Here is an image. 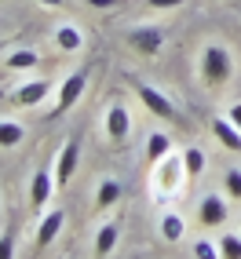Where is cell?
<instances>
[{
  "label": "cell",
  "instance_id": "6da1fadb",
  "mask_svg": "<svg viewBox=\"0 0 241 259\" xmlns=\"http://www.w3.org/2000/svg\"><path fill=\"white\" fill-rule=\"evenodd\" d=\"M186 183H190V176H186V164H183V153H165L161 161H153V186H157V197H172L179 194V190H186Z\"/></svg>",
  "mask_w": 241,
  "mask_h": 259
},
{
  "label": "cell",
  "instance_id": "7a4b0ae2",
  "mask_svg": "<svg viewBox=\"0 0 241 259\" xmlns=\"http://www.w3.org/2000/svg\"><path fill=\"white\" fill-rule=\"evenodd\" d=\"M197 66H201V80L209 84V88H219V84H227L230 73H234V55L223 44H209L201 51Z\"/></svg>",
  "mask_w": 241,
  "mask_h": 259
},
{
  "label": "cell",
  "instance_id": "3957f363",
  "mask_svg": "<svg viewBox=\"0 0 241 259\" xmlns=\"http://www.w3.org/2000/svg\"><path fill=\"white\" fill-rule=\"evenodd\" d=\"M84 88H88V70H73L70 77H66L62 84H59V95H55V106H51V113L48 117H62V113H70L77 102H81V95H84Z\"/></svg>",
  "mask_w": 241,
  "mask_h": 259
},
{
  "label": "cell",
  "instance_id": "277c9868",
  "mask_svg": "<svg viewBox=\"0 0 241 259\" xmlns=\"http://www.w3.org/2000/svg\"><path fill=\"white\" fill-rule=\"evenodd\" d=\"M55 164H41L37 171H33V179H29V208L33 212H41L44 204L51 201V194H55Z\"/></svg>",
  "mask_w": 241,
  "mask_h": 259
},
{
  "label": "cell",
  "instance_id": "5b68a950",
  "mask_svg": "<svg viewBox=\"0 0 241 259\" xmlns=\"http://www.w3.org/2000/svg\"><path fill=\"white\" fill-rule=\"evenodd\" d=\"M139 102L161 120H176V102H172L161 88H153V84H139Z\"/></svg>",
  "mask_w": 241,
  "mask_h": 259
},
{
  "label": "cell",
  "instance_id": "8992f818",
  "mask_svg": "<svg viewBox=\"0 0 241 259\" xmlns=\"http://www.w3.org/2000/svg\"><path fill=\"white\" fill-rule=\"evenodd\" d=\"M77 161H81V139L73 135V139H66V143H62L59 157H55V183H59V186H66V183L73 179Z\"/></svg>",
  "mask_w": 241,
  "mask_h": 259
},
{
  "label": "cell",
  "instance_id": "52a82bcc",
  "mask_svg": "<svg viewBox=\"0 0 241 259\" xmlns=\"http://www.w3.org/2000/svg\"><path fill=\"white\" fill-rule=\"evenodd\" d=\"M227 219H230V212H227V201H223V197L209 194V197L197 201V223H201V227L216 230V227H223Z\"/></svg>",
  "mask_w": 241,
  "mask_h": 259
},
{
  "label": "cell",
  "instance_id": "ba28073f",
  "mask_svg": "<svg viewBox=\"0 0 241 259\" xmlns=\"http://www.w3.org/2000/svg\"><path fill=\"white\" fill-rule=\"evenodd\" d=\"M128 44L139 51V55H157L165 48V37H161L157 26H135V29H128Z\"/></svg>",
  "mask_w": 241,
  "mask_h": 259
},
{
  "label": "cell",
  "instance_id": "9c48e42d",
  "mask_svg": "<svg viewBox=\"0 0 241 259\" xmlns=\"http://www.w3.org/2000/svg\"><path fill=\"white\" fill-rule=\"evenodd\" d=\"M106 135L113 143H125L132 135V113H128L125 102H113V106L106 110Z\"/></svg>",
  "mask_w": 241,
  "mask_h": 259
},
{
  "label": "cell",
  "instance_id": "30bf717a",
  "mask_svg": "<svg viewBox=\"0 0 241 259\" xmlns=\"http://www.w3.org/2000/svg\"><path fill=\"white\" fill-rule=\"evenodd\" d=\"M62 227H66V212H62V208H51V212H44V219L37 223V248L55 245V237L62 234Z\"/></svg>",
  "mask_w": 241,
  "mask_h": 259
},
{
  "label": "cell",
  "instance_id": "8fae6325",
  "mask_svg": "<svg viewBox=\"0 0 241 259\" xmlns=\"http://www.w3.org/2000/svg\"><path fill=\"white\" fill-rule=\"evenodd\" d=\"M212 135H216V143L223 146V150H234V153H241V128L234 124V120L223 113V117H212Z\"/></svg>",
  "mask_w": 241,
  "mask_h": 259
},
{
  "label": "cell",
  "instance_id": "7c38bea8",
  "mask_svg": "<svg viewBox=\"0 0 241 259\" xmlns=\"http://www.w3.org/2000/svg\"><path fill=\"white\" fill-rule=\"evenodd\" d=\"M120 197H125V186H120V179H113V176L99 179V190H95V212H110L113 204H120Z\"/></svg>",
  "mask_w": 241,
  "mask_h": 259
},
{
  "label": "cell",
  "instance_id": "4fadbf2b",
  "mask_svg": "<svg viewBox=\"0 0 241 259\" xmlns=\"http://www.w3.org/2000/svg\"><path fill=\"white\" fill-rule=\"evenodd\" d=\"M120 230H125V219H106L95 230V255H110L120 241Z\"/></svg>",
  "mask_w": 241,
  "mask_h": 259
},
{
  "label": "cell",
  "instance_id": "5bb4252c",
  "mask_svg": "<svg viewBox=\"0 0 241 259\" xmlns=\"http://www.w3.org/2000/svg\"><path fill=\"white\" fill-rule=\"evenodd\" d=\"M48 92H51L48 80H29V84H22V88L15 92V102H19V106H41L48 99Z\"/></svg>",
  "mask_w": 241,
  "mask_h": 259
},
{
  "label": "cell",
  "instance_id": "9a60e30c",
  "mask_svg": "<svg viewBox=\"0 0 241 259\" xmlns=\"http://www.w3.org/2000/svg\"><path fill=\"white\" fill-rule=\"evenodd\" d=\"M37 62H41V51H37V48H15L11 55L4 59V66H8V70H15V73H26V70H33Z\"/></svg>",
  "mask_w": 241,
  "mask_h": 259
},
{
  "label": "cell",
  "instance_id": "2e32d148",
  "mask_svg": "<svg viewBox=\"0 0 241 259\" xmlns=\"http://www.w3.org/2000/svg\"><path fill=\"white\" fill-rule=\"evenodd\" d=\"M161 237L165 241H183L186 237V219L179 212H165L161 215Z\"/></svg>",
  "mask_w": 241,
  "mask_h": 259
},
{
  "label": "cell",
  "instance_id": "e0dca14e",
  "mask_svg": "<svg viewBox=\"0 0 241 259\" xmlns=\"http://www.w3.org/2000/svg\"><path fill=\"white\" fill-rule=\"evenodd\" d=\"M55 44H59L62 51H81V48H84V37H81V29H77L73 22H66V26L55 29Z\"/></svg>",
  "mask_w": 241,
  "mask_h": 259
},
{
  "label": "cell",
  "instance_id": "ac0fdd59",
  "mask_svg": "<svg viewBox=\"0 0 241 259\" xmlns=\"http://www.w3.org/2000/svg\"><path fill=\"white\" fill-rule=\"evenodd\" d=\"M183 164H186V176H190V183H194L201 171L209 168V157H205L201 146H186V150H183Z\"/></svg>",
  "mask_w": 241,
  "mask_h": 259
},
{
  "label": "cell",
  "instance_id": "d6986e66",
  "mask_svg": "<svg viewBox=\"0 0 241 259\" xmlns=\"http://www.w3.org/2000/svg\"><path fill=\"white\" fill-rule=\"evenodd\" d=\"M165 153H172V135L168 132H150L146 135V157L150 161H161Z\"/></svg>",
  "mask_w": 241,
  "mask_h": 259
},
{
  "label": "cell",
  "instance_id": "ffe728a7",
  "mask_svg": "<svg viewBox=\"0 0 241 259\" xmlns=\"http://www.w3.org/2000/svg\"><path fill=\"white\" fill-rule=\"evenodd\" d=\"M26 139V128L19 124V120H0V146H4V150H11V146H19Z\"/></svg>",
  "mask_w": 241,
  "mask_h": 259
},
{
  "label": "cell",
  "instance_id": "44dd1931",
  "mask_svg": "<svg viewBox=\"0 0 241 259\" xmlns=\"http://www.w3.org/2000/svg\"><path fill=\"white\" fill-rule=\"evenodd\" d=\"M216 245H219V255L223 259H241V230L237 234H219Z\"/></svg>",
  "mask_w": 241,
  "mask_h": 259
},
{
  "label": "cell",
  "instance_id": "7402d4cb",
  "mask_svg": "<svg viewBox=\"0 0 241 259\" xmlns=\"http://www.w3.org/2000/svg\"><path fill=\"white\" fill-rule=\"evenodd\" d=\"M223 186H227V194L241 201V168H230L227 176H223Z\"/></svg>",
  "mask_w": 241,
  "mask_h": 259
},
{
  "label": "cell",
  "instance_id": "603a6c76",
  "mask_svg": "<svg viewBox=\"0 0 241 259\" xmlns=\"http://www.w3.org/2000/svg\"><path fill=\"white\" fill-rule=\"evenodd\" d=\"M194 255H197V259H216V255H219V245H216V241H197V245H194Z\"/></svg>",
  "mask_w": 241,
  "mask_h": 259
},
{
  "label": "cell",
  "instance_id": "cb8c5ba5",
  "mask_svg": "<svg viewBox=\"0 0 241 259\" xmlns=\"http://www.w3.org/2000/svg\"><path fill=\"white\" fill-rule=\"evenodd\" d=\"M11 255H15V234L4 230L0 234V259H11Z\"/></svg>",
  "mask_w": 241,
  "mask_h": 259
},
{
  "label": "cell",
  "instance_id": "d4e9b609",
  "mask_svg": "<svg viewBox=\"0 0 241 259\" xmlns=\"http://www.w3.org/2000/svg\"><path fill=\"white\" fill-rule=\"evenodd\" d=\"M150 8H161V11H168V8H183L186 0H146Z\"/></svg>",
  "mask_w": 241,
  "mask_h": 259
},
{
  "label": "cell",
  "instance_id": "484cf974",
  "mask_svg": "<svg viewBox=\"0 0 241 259\" xmlns=\"http://www.w3.org/2000/svg\"><path fill=\"white\" fill-rule=\"evenodd\" d=\"M227 117H230V120H234V124L241 128V102H234V106L227 110Z\"/></svg>",
  "mask_w": 241,
  "mask_h": 259
},
{
  "label": "cell",
  "instance_id": "4316f807",
  "mask_svg": "<svg viewBox=\"0 0 241 259\" xmlns=\"http://www.w3.org/2000/svg\"><path fill=\"white\" fill-rule=\"evenodd\" d=\"M92 8H113V4H120V0H88Z\"/></svg>",
  "mask_w": 241,
  "mask_h": 259
},
{
  "label": "cell",
  "instance_id": "83f0119b",
  "mask_svg": "<svg viewBox=\"0 0 241 259\" xmlns=\"http://www.w3.org/2000/svg\"><path fill=\"white\" fill-rule=\"evenodd\" d=\"M37 4H44V8H62V0H37Z\"/></svg>",
  "mask_w": 241,
  "mask_h": 259
},
{
  "label": "cell",
  "instance_id": "f1b7e54d",
  "mask_svg": "<svg viewBox=\"0 0 241 259\" xmlns=\"http://www.w3.org/2000/svg\"><path fill=\"white\" fill-rule=\"evenodd\" d=\"M237 230H241V219H237Z\"/></svg>",
  "mask_w": 241,
  "mask_h": 259
}]
</instances>
